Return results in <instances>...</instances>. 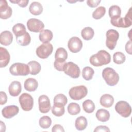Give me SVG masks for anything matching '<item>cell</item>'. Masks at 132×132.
Returning a JSON list of instances; mask_svg holds the SVG:
<instances>
[{"mask_svg":"<svg viewBox=\"0 0 132 132\" xmlns=\"http://www.w3.org/2000/svg\"><path fill=\"white\" fill-rule=\"evenodd\" d=\"M12 29L16 37L22 35L26 32L25 25L22 23L16 24L13 26Z\"/></svg>","mask_w":132,"mask_h":132,"instance_id":"30","label":"cell"},{"mask_svg":"<svg viewBox=\"0 0 132 132\" xmlns=\"http://www.w3.org/2000/svg\"><path fill=\"white\" fill-rule=\"evenodd\" d=\"M10 56L8 51L4 47H0V67H6L9 62Z\"/></svg>","mask_w":132,"mask_h":132,"instance_id":"16","label":"cell"},{"mask_svg":"<svg viewBox=\"0 0 132 132\" xmlns=\"http://www.w3.org/2000/svg\"><path fill=\"white\" fill-rule=\"evenodd\" d=\"M64 73L73 78H77L79 77L80 70L79 67L73 62H66L63 68Z\"/></svg>","mask_w":132,"mask_h":132,"instance_id":"7","label":"cell"},{"mask_svg":"<svg viewBox=\"0 0 132 132\" xmlns=\"http://www.w3.org/2000/svg\"><path fill=\"white\" fill-rule=\"evenodd\" d=\"M19 112V108L15 105H9L4 107L2 110V113L3 117L6 119H10Z\"/></svg>","mask_w":132,"mask_h":132,"instance_id":"15","label":"cell"},{"mask_svg":"<svg viewBox=\"0 0 132 132\" xmlns=\"http://www.w3.org/2000/svg\"><path fill=\"white\" fill-rule=\"evenodd\" d=\"M30 69V74L32 75L38 74L41 71V66L40 64L36 61H30L28 63Z\"/></svg>","mask_w":132,"mask_h":132,"instance_id":"27","label":"cell"},{"mask_svg":"<svg viewBox=\"0 0 132 132\" xmlns=\"http://www.w3.org/2000/svg\"><path fill=\"white\" fill-rule=\"evenodd\" d=\"M40 126L43 129H46L49 128L52 124V120L48 116H43L40 119L39 121Z\"/></svg>","mask_w":132,"mask_h":132,"instance_id":"34","label":"cell"},{"mask_svg":"<svg viewBox=\"0 0 132 132\" xmlns=\"http://www.w3.org/2000/svg\"><path fill=\"white\" fill-rule=\"evenodd\" d=\"M67 102L68 99L63 94H58L54 98V104H60L64 106L67 104Z\"/></svg>","mask_w":132,"mask_h":132,"instance_id":"38","label":"cell"},{"mask_svg":"<svg viewBox=\"0 0 132 132\" xmlns=\"http://www.w3.org/2000/svg\"><path fill=\"white\" fill-rule=\"evenodd\" d=\"M108 12L111 20H116L120 18L121 10L119 6L117 5H112L110 7Z\"/></svg>","mask_w":132,"mask_h":132,"instance_id":"24","label":"cell"},{"mask_svg":"<svg viewBox=\"0 0 132 132\" xmlns=\"http://www.w3.org/2000/svg\"><path fill=\"white\" fill-rule=\"evenodd\" d=\"M68 58V53L63 47H59L57 49L55 58V60L58 62H65Z\"/></svg>","mask_w":132,"mask_h":132,"instance_id":"23","label":"cell"},{"mask_svg":"<svg viewBox=\"0 0 132 132\" xmlns=\"http://www.w3.org/2000/svg\"><path fill=\"white\" fill-rule=\"evenodd\" d=\"M0 104L3 105L5 104L7 101V96L6 93L3 91H1L0 92Z\"/></svg>","mask_w":132,"mask_h":132,"instance_id":"41","label":"cell"},{"mask_svg":"<svg viewBox=\"0 0 132 132\" xmlns=\"http://www.w3.org/2000/svg\"><path fill=\"white\" fill-rule=\"evenodd\" d=\"M102 77L106 84L110 86L117 85L119 80V74L111 68H105L102 72Z\"/></svg>","mask_w":132,"mask_h":132,"instance_id":"2","label":"cell"},{"mask_svg":"<svg viewBox=\"0 0 132 132\" xmlns=\"http://www.w3.org/2000/svg\"><path fill=\"white\" fill-rule=\"evenodd\" d=\"M66 62H58L55 60L54 62V68L59 71H63V68Z\"/></svg>","mask_w":132,"mask_h":132,"instance_id":"39","label":"cell"},{"mask_svg":"<svg viewBox=\"0 0 132 132\" xmlns=\"http://www.w3.org/2000/svg\"><path fill=\"white\" fill-rule=\"evenodd\" d=\"M125 55L121 52H116L113 55V62L116 64H122L125 62Z\"/></svg>","mask_w":132,"mask_h":132,"instance_id":"36","label":"cell"},{"mask_svg":"<svg viewBox=\"0 0 132 132\" xmlns=\"http://www.w3.org/2000/svg\"><path fill=\"white\" fill-rule=\"evenodd\" d=\"M22 86L18 81H12L9 86V92L11 96H17L21 92Z\"/></svg>","mask_w":132,"mask_h":132,"instance_id":"18","label":"cell"},{"mask_svg":"<svg viewBox=\"0 0 132 132\" xmlns=\"http://www.w3.org/2000/svg\"><path fill=\"white\" fill-rule=\"evenodd\" d=\"M94 35L93 29L90 27H86L83 28L81 31V35L85 40H90L92 39Z\"/></svg>","mask_w":132,"mask_h":132,"instance_id":"29","label":"cell"},{"mask_svg":"<svg viewBox=\"0 0 132 132\" xmlns=\"http://www.w3.org/2000/svg\"><path fill=\"white\" fill-rule=\"evenodd\" d=\"M106 45L110 50H113L116 45L119 38V32L114 29H109L106 32Z\"/></svg>","mask_w":132,"mask_h":132,"instance_id":"6","label":"cell"},{"mask_svg":"<svg viewBox=\"0 0 132 132\" xmlns=\"http://www.w3.org/2000/svg\"><path fill=\"white\" fill-rule=\"evenodd\" d=\"M115 110L117 113L124 118L128 117L131 112L130 105L126 101H120L115 106Z\"/></svg>","mask_w":132,"mask_h":132,"instance_id":"9","label":"cell"},{"mask_svg":"<svg viewBox=\"0 0 132 132\" xmlns=\"http://www.w3.org/2000/svg\"><path fill=\"white\" fill-rule=\"evenodd\" d=\"M24 88L26 90L29 92L35 91L38 86V81L34 78H29L24 82Z\"/></svg>","mask_w":132,"mask_h":132,"instance_id":"21","label":"cell"},{"mask_svg":"<svg viewBox=\"0 0 132 132\" xmlns=\"http://www.w3.org/2000/svg\"><path fill=\"white\" fill-rule=\"evenodd\" d=\"M94 74L93 69L90 67H85L82 71V76L83 78L86 80H91Z\"/></svg>","mask_w":132,"mask_h":132,"instance_id":"33","label":"cell"},{"mask_svg":"<svg viewBox=\"0 0 132 132\" xmlns=\"http://www.w3.org/2000/svg\"><path fill=\"white\" fill-rule=\"evenodd\" d=\"M82 108L86 112L90 113L94 111L95 108V106L92 101L90 100H87L83 102Z\"/></svg>","mask_w":132,"mask_h":132,"instance_id":"32","label":"cell"},{"mask_svg":"<svg viewBox=\"0 0 132 132\" xmlns=\"http://www.w3.org/2000/svg\"><path fill=\"white\" fill-rule=\"evenodd\" d=\"M125 50L128 54L131 55V40H130L126 43V44L125 45Z\"/></svg>","mask_w":132,"mask_h":132,"instance_id":"45","label":"cell"},{"mask_svg":"<svg viewBox=\"0 0 132 132\" xmlns=\"http://www.w3.org/2000/svg\"><path fill=\"white\" fill-rule=\"evenodd\" d=\"M52 131L53 132H56V131H64V129H63V127L59 125V124H56L53 126L52 127Z\"/></svg>","mask_w":132,"mask_h":132,"instance_id":"44","label":"cell"},{"mask_svg":"<svg viewBox=\"0 0 132 132\" xmlns=\"http://www.w3.org/2000/svg\"><path fill=\"white\" fill-rule=\"evenodd\" d=\"M6 130V126L5 124L2 122L1 121V131H5Z\"/></svg>","mask_w":132,"mask_h":132,"instance_id":"46","label":"cell"},{"mask_svg":"<svg viewBox=\"0 0 132 132\" xmlns=\"http://www.w3.org/2000/svg\"><path fill=\"white\" fill-rule=\"evenodd\" d=\"M13 36L12 33L8 30H5L1 33L0 43L5 46L9 45L12 42Z\"/></svg>","mask_w":132,"mask_h":132,"instance_id":"17","label":"cell"},{"mask_svg":"<svg viewBox=\"0 0 132 132\" xmlns=\"http://www.w3.org/2000/svg\"><path fill=\"white\" fill-rule=\"evenodd\" d=\"M68 46L71 52L76 53L81 50L82 47V42L78 37H73L69 39Z\"/></svg>","mask_w":132,"mask_h":132,"instance_id":"12","label":"cell"},{"mask_svg":"<svg viewBox=\"0 0 132 132\" xmlns=\"http://www.w3.org/2000/svg\"><path fill=\"white\" fill-rule=\"evenodd\" d=\"M53 47L50 43H43L36 49L37 55L41 59L47 58L52 53Z\"/></svg>","mask_w":132,"mask_h":132,"instance_id":"10","label":"cell"},{"mask_svg":"<svg viewBox=\"0 0 132 132\" xmlns=\"http://www.w3.org/2000/svg\"><path fill=\"white\" fill-rule=\"evenodd\" d=\"M17 43L21 46L28 45L31 41V38L28 32L27 31L23 35L16 37Z\"/></svg>","mask_w":132,"mask_h":132,"instance_id":"26","label":"cell"},{"mask_svg":"<svg viewBox=\"0 0 132 132\" xmlns=\"http://www.w3.org/2000/svg\"><path fill=\"white\" fill-rule=\"evenodd\" d=\"M94 132L96 131H110L109 128L106 126H104V125H100L97 126L95 129L94 130Z\"/></svg>","mask_w":132,"mask_h":132,"instance_id":"43","label":"cell"},{"mask_svg":"<svg viewBox=\"0 0 132 132\" xmlns=\"http://www.w3.org/2000/svg\"><path fill=\"white\" fill-rule=\"evenodd\" d=\"M88 93V89L85 86H78L71 88L69 92L70 97L73 100H80Z\"/></svg>","mask_w":132,"mask_h":132,"instance_id":"5","label":"cell"},{"mask_svg":"<svg viewBox=\"0 0 132 132\" xmlns=\"http://www.w3.org/2000/svg\"><path fill=\"white\" fill-rule=\"evenodd\" d=\"M9 72L14 76H26L30 73V69L28 64L16 62L11 65Z\"/></svg>","mask_w":132,"mask_h":132,"instance_id":"3","label":"cell"},{"mask_svg":"<svg viewBox=\"0 0 132 132\" xmlns=\"http://www.w3.org/2000/svg\"><path fill=\"white\" fill-rule=\"evenodd\" d=\"M19 101L21 107L23 110L28 111L32 109L34 106V100L29 94L27 93L22 94L19 97Z\"/></svg>","mask_w":132,"mask_h":132,"instance_id":"8","label":"cell"},{"mask_svg":"<svg viewBox=\"0 0 132 132\" xmlns=\"http://www.w3.org/2000/svg\"><path fill=\"white\" fill-rule=\"evenodd\" d=\"M12 13V9L8 5L6 0L0 1V18L2 19H7L9 18Z\"/></svg>","mask_w":132,"mask_h":132,"instance_id":"14","label":"cell"},{"mask_svg":"<svg viewBox=\"0 0 132 132\" xmlns=\"http://www.w3.org/2000/svg\"><path fill=\"white\" fill-rule=\"evenodd\" d=\"M39 109L41 113H47L51 109V106L48 97L45 95H41L38 98Z\"/></svg>","mask_w":132,"mask_h":132,"instance_id":"13","label":"cell"},{"mask_svg":"<svg viewBox=\"0 0 132 132\" xmlns=\"http://www.w3.org/2000/svg\"><path fill=\"white\" fill-rule=\"evenodd\" d=\"M27 26L29 31L39 32L43 30L44 25L41 20L35 18H31L27 21Z\"/></svg>","mask_w":132,"mask_h":132,"instance_id":"11","label":"cell"},{"mask_svg":"<svg viewBox=\"0 0 132 132\" xmlns=\"http://www.w3.org/2000/svg\"><path fill=\"white\" fill-rule=\"evenodd\" d=\"M68 111L71 115H76L80 111V106L78 104L72 102L68 106Z\"/></svg>","mask_w":132,"mask_h":132,"instance_id":"35","label":"cell"},{"mask_svg":"<svg viewBox=\"0 0 132 132\" xmlns=\"http://www.w3.org/2000/svg\"><path fill=\"white\" fill-rule=\"evenodd\" d=\"M111 24L117 27L127 28L132 24L131 7L130 8L124 18H119L116 20H110Z\"/></svg>","mask_w":132,"mask_h":132,"instance_id":"4","label":"cell"},{"mask_svg":"<svg viewBox=\"0 0 132 132\" xmlns=\"http://www.w3.org/2000/svg\"><path fill=\"white\" fill-rule=\"evenodd\" d=\"M106 13V8L105 7L100 6L97 8L92 13V17L96 20L101 19Z\"/></svg>","mask_w":132,"mask_h":132,"instance_id":"37","label":"cell"},{"mask_svg":"<svg viewBox=\"0 0 132 132\" xmlns=\"http://www.w3.org/2000/svg\"><path fill=\"white\" fill-rule=\"evenodd\" d=\"M87 120L83 116H80L78 117L75 122V126L76 128L78 130H84L87 126Z\"/></svg>","mask_w":132,"mask_h":132,"instance_id":"28","label":"cell"},{"mask_svg":"<svg viewBox=\"0 0 132 132\" xmlns=\"http://www.w3.org/2000/svg\"><path fill=\"white\" fill-rule=\"evenodd\" d=\"M11 3L17 4L21 7H25L27 6L29 1L28 0H15V1H10Z\"/></svg>","mask_w":132,"mask_h":132,"instance_id":"40","label":"cell"},{"mask_svg":"<svg viewBox=\"0 0 132 132\" xmlns=\"http://www.w3.org/2000/svg\"><path fill=\"white\" fill-rule=\"evenodd\" d=\"M100 103L104 107L109 108L112 106L114 103V98L110 94H105L101 97Z\"/></svg>","mask_w":132,"mask_h":132,"instance_id":"19","label":"cell"},{"mask_svg":"<svg viewBox=\"0 0 132 132\" xmlns=\"http://www.w3.org/2000/svg\"><path fill=\"white\" fill-rule=\"evenodd\" d=\"M110 54L105 50L99 51L96 54L92 55L89 59L90 63L94 67H101L110 62Z\"/></svg>","mask_w":132,"mask_h":132,"instance_id":"1","label":"cell"},{"mask_svg":"<svg viewBox=\"0 0 132 132\" xmlns=\"http://www.w3.org/2000/svg\"><path fill=\"white\" fill-rule=\"evenodd\" d=\"M65 109L64 106L58 104H54L52 108V112L56 117H61L64 113Z\"/></svg>","mask_w":132,"mask_h":132,"instance_id":"31","label":"cell"},{"mask_svg":"<svg viewBox=\"0 0 132 132\" xmlns=\"http://www.w3.org/2000/svg\"><path fill=\"white\" fill-rule=\"evenodd\" d=\"M29 10L32 14L38 15L42 13L43 11V7L40 3L38 2H33L29 6Z\"/></svg>","mask_w":132,"mask_h":132,"instance_id":"22","label":"cell"},{"mask_svg":"<svg viewBox=\"0 0 132 132\" xmlns=\"http://www.w3.org/2000/svg\"><path fill=\"white\" fill-rule=\"evenodd\" d=\"M101 1L98 0H95V1H92V0H88L87 1V4L88 6L91 8L96 7L98 5V4L101 3Z\"/></svg>","mask_w":132,"mask_h":132,"instance_id":"42","label":"cell"},{"mask_svg":"<svg viewBox=\"0 0 132 132\" xmlns=\"http://www.w3.org/2000/svg\"><path fill=\"white\" fill-rule=\"evenodd\" d=\"M39 37L41 42L43 43H47L53 39V32L50 30L44 29L40 32Z\"/></svg>","mask_w":132,"mask_h":132,"instance_id":"20","label":"cell"},{"mask_svg":"<svg viewBox=\"0 0 132 132\" xmlns=\"http://www.w3.org/2000/svg\"><path fill=\"white\" fill-rule=\"evenodd\" d=\"M95 116L98 121L105 122L109 119L110 113L108 111L105 109H100L96 111Z\"/></svg>","mask_w":132,"mask_h":132,"instance_id":"25","label":"cell"}]
</instances>
